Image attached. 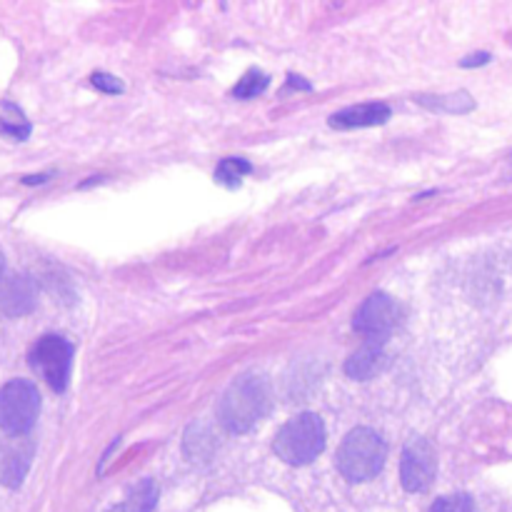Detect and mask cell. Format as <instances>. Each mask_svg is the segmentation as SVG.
<instances>
[{"label": "cell", "instance_id": "obj_15", "mask_svg": "<svg viewBox=\"0 0 512 512\" xmlns=\"http://www.w3.org/2000/svg\"><path fill=\"white\" fill-rule=\"evenodd\" d=\"M268 83H270L268 75H265L263 70L253 68V70H248V73H245L243 78L238 80V85H235V88H233V95H235V98H240V100L258 98V95L263 93L265 88H268Z\"/></svg>", "mask_w": 512, "mask_h": 512}, {"label": "cell", "instance_id": "obj_5", "mask_svg": "<svg viewBox=\"0 0 512 512\" xmlns=\"http://www.w3.org/2000/svg\"><path fill=\"white\" fill-rule=\"evenodd\" d=\"M30 368L55 390L63 393L68 388L70 363H73V345L60 335H43L28 353Z\"/></svg>", "mask_w": 512, "mask_h": 512}, {"label": "cell", "instance_id": "obj_17", "mask_svg": "<svg viewBox=\"0 0 512 512\" xmlns=\"http://www.w3.org/2000/svg\"><path fill=\"white\" fill-rule=\"evenodd\" d=\"M93 85L98 90H103V93H123V83H120L115 75H108V73H95L93 78Z\"/></svg>", "mask_w": 512, "mask_h": 512}, {"label": "cell", "instance_id": "obj_11", "mask_svg": "<svg viewBox=\"0 0 512 512\" xmlns=\"http://www.w3.org/2000/svg\"><path fill=\"white\" fill-rule=\"evenodd\" d=\"M385 363H388V360H385L383 343H378V340H368L358 353L350 355V360L345 363V373H348L353 380H370L378 373H383Z\"/></svg>", "mask_w": 512, "mask_h": 512}, {"label": "cell", "instance_id": "obj_14", "mask_svg": "<svg viewBox=\"0 0 512 512\" xmlns=\"http://www.w3.org/2000/svg\"><path fill=\"white\" fill-rule=\"evenodd\" d=\"M248 173H253V165H250L248 160L225 158L223 163L218 165V170H215V180L228 185V188H238L240 180H243Z\"/></svg>", "mask_w": 512, "mask_h": 512}, {"label": "cell", "instance_id": "obj_3", "mask_svg": "<svg viewBox=\"0 0 512 512\" xmlns=\"http://www.w3.org/2000/svg\"><path fill=\"white\" fill-rule=\"evenodd\" d=\"M325 425L315 413H300L280 428L273 450L288 465H310L325 450Z\"/></svg>", "mask_w": 512, "mask_h": 512}, {"label": "cell", "instance_id": "obj_2", "mask_svg": "<svg viewBox=\"0 0 512 512\" xmlns=\"http://www.w3.org/2000/svg\"><path fill=\"white\" fill-rule=\"evenodd\" d=\"M385 460H388V445L370 428L350 430L335 455L340 475L350 483H368L378 478L385 468Z\"/></svg>", "mask_w": 512, "mask_h": 512}, {"label": "cell", "instance_id": "obj_7", "mask_svg": "<svg viewBox=\"0 0 512 512\" xmlns=\"http://www.w3.org/2000/svg\"><path fill=\"white\" fill-rule=\"evenodd\" d=\"M355 330L368 340L383 343L390 333L400 325V308L390 295L375 293L365 300L355 313Z\"/></svg>", "mask_w": 512, "mask_h": 512}, {"label": "cell", "instance_id": "obj_18", "mask_svg": "<svg viewBox=\"0 0 512 512\" xmlns=\"http://www.w3.org/2000/svg\"><path fill=\"white\" fill-rule=\"evenodd\" d=\"M488 60H490L488 53L473 55V58H465V60H463V68H473V65H483V63H488Z\"/></svg>", "mask_w": 512, "mask_h": 512}, {"label": "cell", "instance_id": "obj_4", "mask_svg": "<svg viewBox=\"0 0 512 512\" xmlns=\"http://www.w3.org/2000/svg\"><path fill=\"white\" fill-rule=\"evenodd\" d=\"M40 415V393L30 380H10L0 388V430L10 438H23Z\"/></svg>", "mask_w": 512, "mask_h": 512}, {"label": "cell", "instance_id": "obj_10", "mask_svg": "<svg viewBox=\"0 0 512 512\" xmlns=\"http://www.w3.org/2000/svg\"><path fill=\"white\" fill-rule=\"evenodd\" d=\"M390 120V105L385 103H363L345 108L330 118V125L338 130H353V128H373V125H383Z\"/></svg>", "mask_w": 512, "mask_h": 512}, {"label": "cell", "instance_id": "obj_16", "mask_svg": "<svg viewBox=\"0 0 512 512\" xmlns=\"http://www.w3.org/2000/svg\"><path fill=\"white\" fill-rule=\"evenodd\" d=\"M430 512H478V505L470 495H448V498L435 500Z\"/></svg>", "mask_w": 512, "mask_h": 512}, {"label": "cell", "instance_id": "obj_8", "mask_svg": "<svg viewBox=\"0 0 512 512\" xmlns=\"http://www.w3.org/2000/svg\"><path fill=\"white\" fill-rule=\"evenodd\" d=\"M33 443L25 438H10L0 445V483L5 488H20L33 460Z\"/></svg>", "mask_w": 512, "mask_h": 512}, {"label": "cell", "instance_id": "obj_13", "mask_svg": "<svg viewBox=\"0 0 512 512\" xmlns=\"http://www.w3.org/2000/svg\"><path fill=\"white\" fill-rule=\"evenodd\" d=\"M420 105L433 110H448V113H468L473 110V98L468 93H453V95H440V98H428V95H420Z\"/></svg>", "mask_w": 512, "mask_h": 512}, {"label": "cell", "instance_id": "obj_6", "mask_svg": "<svg viewBox=\"0 0 512 512\" xmlns=\"http://www.w3.org/2000/svg\"><path fill=\"white\" fill-rule=\"evenodd\" d=\"M435 475H438V453L428 440H413L403 450L400 460V480L408 493H425L433 488Z\"/></svg>", "mask_w": 512, "mask_h": 512}, {"label": "cell", "instance_id": "obj_19", "mask_svg": "<svg viewBox=\"0 0 512 512\" xmlns=\"http://www.w3.org/2000/svg\"><path fill=\"white\" fill-rule=\"evenodd\" d=\"M3 268H5V258H3V253H0V275H3Z\"/></svg>", "mask_w": 512, "mask_h": 512}, {"label": "cell", "instance_id": "obj_9", "mask_svg": "<svg viewBox=\"0 0 512 512\" xmlns=\"http://www.w3.org/2000/svg\"><path fill=\"white\" fill-rule=\"evenodd\" d=\"M33 308L35 285L23 275H0V313L8 318H18Z\"/></svg>", "mask_w": 512, "mask_h": 512}, {"label": "cell", "instance_id": "obj_12", "mask_svg": "<svg viewBox=\"0 0 512 512\" xmlns=\"http://www.w3.org/2000/svg\"><path fill=\"white\" fill-rule=\"evenodd\" d=\"M155 503H158V488L150 480H145L138 488H133L125 503L115 505L110 512H153Z\"/></svg>", "mask_w": 512, "mask_h": 512}, {"label": "cell", "instance_id": "obj_1", "mask_svg": "<svg viewBox=\"0 0 512 512\" xmlns=\"http://www.w3.org/2000/svg\"><path fill=\"white\" fill-rule=\"evenodd\" d=\"M270 385L263 375H243L225 390L218 403V420L228 433L253 430L270 413Z\"/></svg>", "mask_w": 512, "mask_h": 512}]
</instances>
